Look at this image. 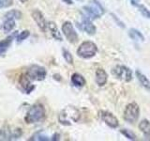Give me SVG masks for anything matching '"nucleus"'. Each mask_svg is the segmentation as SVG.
Instances as JSON below:
<instances>
[{"label":"nucleus","mask_w":150,"mask_h":141,"mask_svg":"<svg viewBox=\"0 0 150 141\" xmlns=\"http://www.w3.org/2000/svg\"><path fill=\"white\" fill-rule=\"evenodd\" d=\"M112 73L117 79L124 82H129L132 79V72H131V70L124 65H116L112 70Z\"/></svg>","instance_id":"0eeeda50"},{"label":"nucleus","mask_w":150,"mask_h":141,"mask_svg":"<svg viewBox=\"0 0 150 141\" xmlns=\"http://www.w3.org/2000/svg\"><path fill=\"white\" fill-rule=\"evenodd\" d=\"M29 140H37V141H48L49 138L48 136H46L44 135H42L41 133H37Z\"/></svg>","instance_id":"bb28decb"},{"label":"nucleus","mask_w":150,"mask_h":141,"mask_svg":"<svg viewBox=\"0 0 150 141\" xmlns=\"http://www.w3.org/2000/svg\"><path fill=\"white\" fill-rule=\"evenodd\" d=\"M48 28H49V30L51 32L52 36H53L56 41H62V35H61L60 31L58 30L57 26H56L55 23L49 22L48 23Z\"/></svg>","instance_id":"f3484780"},{"label":"nucleus","mask_w":150,"mask_h":141,"mask_svg":"<svg viewBox=\"0 0 150 141\" xmlns=\"http://www.w3.org/2000/svg\"><path fill=\"white\" fill-rule=\"evenodd\" d=\"M129 36L132 39L133 41H144V37L142 34V32H140L139 30L135 29V28H130L129 31Z\"/></svg>","instance_id":"aec40b11"},{"label":"nucleus","mask_w":150,"mask_h":141,"mask_svg":"<svg viewBox=\"0 0 150 141\" xmlns=\"http://www.w3.org/2000/svg\"><path fill=\"white\" fill-rule=\"evenodd\" d=\"M29 35H30V32L28 31V30H23V31L20 32L16 36V41H17V42H22L23 41L26 40L27 38L29 37Z\"/></svg>","instance_id":"393cba45"},{"label":"nucleus","mask_w":150,"mask_h":141,"mask_svg":"<svg viewBox=\"0 0 150 141\" xmlns=\"http://www.w3.org/2000/svg\"><path fill=\"white\" fill-rule=\"evenodd\" d=\"M31 16L33 18V20L37 24V26L40 27V29L41 31L45 32L47 27H48V24H47L46 19L43 14H42V12L39 11V9H34V11H32L31 12Z\"/></svg>","instance_id":"9d476101"},{"label":"nucleus","mask_w":150,"mask_h":141,"mask_svg":"<svg viewBox=\"0 0 150 141\" xmlns=\"http://www.w3.org/2000/svg\"><path fill=\"white\" fill-rule=\"evenodd\" d=\"M98 52V46L93 41H83L77 49V55L83 59L91 58L95 56Z\"/></svg>","instance_id":"7ed1b4c3"},{"label":"nucleus","mask_w":150,"mask_h":141,"mask_svg":"<svg viewBox=\"0 0 150 141\" xmlns=\"http://www.w3.org/2000/svg\"><path fill=\"white\" fill-rule=\"evenodd\" d=\"M15 26H16L15 20H12V19H6L2 25V28H3L4 32L8 33L15 28Z\"/></svg>","instance_id":"412c9836"},{"label":"nucleus","mask_w":150,"mask_h":141,"mask_svg":"<svg viewBox=\"0 0 150 141\" xmlns=\"http://www.w3.org/2000/svg\"><path fill=\"white\" fill-rule=\"evenodd\" d=\"M98 116L100 117V119L105 122V123L110 127V128L115 129L119 125V121L117 120V118L112 115L111 112L105 111V110H100L98 112Z\"/></svg>","instance_id":"1a4fd4ad"},{"label":"nucleus","mask_w":150,"mask_h":141,"mask_svg":"<svg viewBox=\"0 0 150 141\" xmlns=\"http://www.w3.org/2000/svg\"><path fill=\"white\" fill-rule=\"evenodd\" d=\"M12 5V0H0V9L8 8Z\"/></svg>","instance_id":"c85d7f7f"},{"label":"nucleus","mask_w":150,"mask_h":141,"mask_svg":"<svg viewBox=\"0 0 150 141\" xmlns=\"http://www.w3.org/2000/svg\"><path fill=\"white\" fill-rule=\"evenodd\" d=\"M107 73L103 69H98L96 70V83L98 86H104L107 82Z\"/></svg>","instance_id":"2eb2a0df"},{"label":"nucleus","mask_w":150,"mask_h":141,"mask_svg":"<svg viewBox=\"0 0 150 141\" xmlns=\"http://www.w3.org/2000/svg\"><path fill=\"white\" fill-rule=\"evenodd\" d=\"M139 130L142 132L145 139L150 140V121L148 120H143L140 122Z\"/></svg>","instance_id":"4468645a"},{"label":"nucleus","mask_w":150,"mask_h":141,"mask_svg":"<svg viewBox=\"0 0 150 141\" xmlns=\"http://www.w3.org/2000/svg\"><path fill=\"white\" fill-rule=\"evenodd\" d=\"M62 1L66 4H68V5H72L73 4V1L72 0H62Z\"/></svg>","instance_id":"7c9ffc66"},{"label":"nucleus","mask_w":150,"mask_h":141,"mask_svg":"<svg viewBox=\"0 0 150 141\" xmlns=\"http://www.w3.org/2000/svg\"><path fill=\"white\" fill-rule=\"evenodd\" d=\"M71 83L74 85L75 87L82 88L86 85V79H84V77L83 76V75L75 73L71 75Z\"/></svg>","instance_id":"6ab92c4d"},{"label":"nucleus","mask_w":150,"mask_h":141,"mask_svg":"<svg viewBox=\"0 0 150 141\" xmlns=\"http://www.w3.org/2000/svg\"><path fill=\"white\" fill-rule=\"evenodd\" d=\"M140 116V108L136 103H130L126 106L124 111V120L129 123L137 121Z\"/></svg>","instance_id":"423d86ee"},{"label":"nucleus","mask_w":150,"mask_h":141,"mask_svg":"<svg viewBox=\"0 0 150 141\" xmlns=\"http://www.w3.org/2000/svg\"><path fill=\"white\" fill-rule=\"evenodd\" d=\"M22 135H23V131L20 128L3 130V139L4 140H15V139L20 138Z\"/></svg>","instance_id":"f8f14e48"},{"label":"nucleus","mask_w":150,"mask_h":141,"mask_svg":"<svg viewBox=\"0 0 150 141\" xmlns=\"http://www.w3.org/2000/svg\"><path fill=\"white\" fill-rule=\"evenodd\" d=\"M0 139H3V130L0 129Z\"/></svg>","instance_id":"2f4dec72"},{"label":"nucleus","mask_w":150,"mask_h":141,"mask_svg":"<svg viewBox=\"0 0 150 141\" xmlns=\"http://www.w3.org/2000/svg\"><path fill=\"white\" fill-rule=\"evenodd\" d=\"M136 7L139 9V11L141 12V14H142L144 18L150 19V11L147 9L146 7H144V5H141V4H137V6Z\"/></svg>","instance_id":"b1692460"},{"label":"nucleus","mask_w":150,"mask_h":141,"mask_svg":"<svg viewBox=\"0 0 150 141\" xmlns=\"http://www.w3.org/2000/svg\"><path fill=\"white\" fill-rule=\"evenodd\" d=\"M136 77H137V79L139 80L140 84L142 85V86L146 89V90L150 91V81L148 80V78L145 76V75L144 73H142L140 72L139 70H136Z\"/></svg>","instance_id":"a211bd4d"},{"label":"nucleus","mask_w":150,"mask_h":141,"mask_svg":"<svg viewBox=\"0 0 150 141\" xmlns=\"http://www.w3.org/2000/svg\"><path fill=\"white\" fill-rule=\"evenodd\" d=\"M29 79L33 81H42L46 78L47 70L44 67L40 65H32L27 69L25 73Z\"/></svg>","instance_id":"39448f33"},{"label":"nucleus","mask_w":150,"mask_h":141,"mask_svg":"<svg viewBox=\"0 0 150 141\" xmlns=\"http://www.w3.org/2000/svg\"><path fill=\"white\" fill-rule=\"evenodd\" d=\"M52 140H59V135L58 134H54L53 135V138H52Z\"/></svg>","instance_id":"c756f323"},{"label":"nucleus","mask_w":150,"mask_h":141,"mask_svg":"<svg viewBox=\"0 0 150 141\" xmlns=\"http://www.w3.org/2000/svg\"><path fill=\"white\" fill-rule=\"evenodd\" d=\"M46 112L44 106L41 103H35L27 111L25 117V121L28 124L37 123V122H40L42 120H44Z\"/></svg>","instance_id":"f03ea898"},{"label":"nucleus","mask_w":150,"mask_h":141,"mask_svg":"<svg viewBox=\"0 0 150 141\" xmlns=\"http://www.w3.org/2000/svg\"><path fill=\"white\" fill-rule=\"evenodd\" d=\"M62 33L70 43H76L78 41V34L70 22L67 21L62 25Z\"/></svg>","instance_id":"6e6552de"},{"label":"nucleus","mask_w":150,"mask_h":141,"mask_svg":"<svg viewBox=\"0 0 150 141\" xmlns=\"http://www.w3.org/2000/svg\"><path fill=\"white\" fill-rule=\"evenodd\" d=\"M62 55H63L64 59L67 61L69 64H73V58H72V55L70 54L69 51L63 48L62 49Z\"/></svg>","instance_id":"5701e85b"},{"label":"nucleus","mask_w":150,"mask_h":141,"mask_svg":"<svg viewBox=\"0 0 150 141\" xmlns=\"http://www.w3.org/2000/svg\"><path fill=\"white\" fill-rule=\"evenodd\" d=\"M19 85L21 86L23 90L27 94L31 93L35 88V86L31 83V80L26 74H23L20 77V79H19Z\"/></svg>","instance_id":"ddd939ff"},{"label":"nucleus","mask_w":150,"mask_h":141,"mask_svg":"<svg viewBox=\"0 0 150 141\" xmlns=\"http://www.w3.org/2000/svg\"><path fill=\"white\" fill-rule=\"evenodd\" d=\"M80 118H81V114H80L79 110L76 107L69 105L66 106L64 109L59 113L58 116V120L59 123L65 126H69L72 123L78 122Z\"/></svg>","instance_id":"f257e3e1"},{"label":"nucleus","mask_w":150,"mask_h":141,"mask_svg":"<svg viewBox=\"0 0 150 141\" xmlns=\"http://www.w3.org/2000/svg\"><path fill=\"white\" fill-rule=\"evenodd\" d=\"M83 11L86 12V15L90 19H98L105 13V9L98 0H92L90 4L84 6Z\"/></svg>","instance_id":"20e7f679"},{"label":"nucleus","mask_w":150,"mask_h":141,"mask_svg":"<svg viewBox=\"0 0 150 141\" xmlns=\"http://www.w3.org/2000/svg\"><path fill=\"white\" fill-rule=\"evenodd\" d=\"M13 39H14V34L8 37L7 39H5V40L0 41V56H2L8 51V49L9 48V46H11V44Z\"/></svg>","instance_id":"dca6fc26"},{"label":"nucleus","mask_w":150,"mask_h":141,"mask_svg":"<svg viewBox=\"0 0 150 141\" xmlns=\"http://www.w3.org/2000/svg\"><path fill=\"white\" fill-rule=\"evenodd\" d=\"M120 133L123 135L125 137H127V138L129 139V140H135L136 139L135 135L132 133V132H130L128 129H122V130H120Z\"/></svg>","instance_id":"a878e982"},{"label":"nucleus","mask_w":150,"mask_h":141,"mask_svg":"<svg viewBox=\"0 0 150 141\" xmlns=\"http://www.w3.org/2000/svg\"><path fill=\"white\" fill-rule=\"evenodd\" d=\"M19 1L22 2V3H25V2L27 1V0H19Z\"/></svg>","instance_id":"473e14b6"},{"label":"nucleus","mask_w":150,"mask_h":141,"mask_svg":"<svg viewBox=\"0 0 150 141\" xmlns=\"http://www.w3.org/2000/svg\"><path fill=\"white\" fill-rule=\"evenodd\" d=\"M111 16L112 17V19H114V20L115 21V23L117 24V25H118V26H120L121 28H125L126 27V26H125V24L122 22V21H120L119 20V18L117 17L116 15H115L114 13H111Z\"/></svg>","instance_id":"cd10ccee"},{"label":"nucleus","mask_w":150,"mask_h":141,"mask_svg":"<svg viewBox=\"0 0 150 141\" xmlns=\"http://www.w3.org/2000/svg\"><path fill=\"white\" fill-rule=\"evenodd\" d=\"M80 28L83 29V31H86L88 35H95L96 34V31H97V28L96 26L93 25V23L91 22L90 18H89L87 15H83L82 17V24L79 25Z\"/></svg>","instance_id":"9b49d317"},{"label":"nucleus","mask_w":150,"mask_h":141,"mask_svg":"<svg viewBox=\"0 0 150 141\" xmlns=\"http://www.w3.org/2000/svg\"><path fill=\"white\" fill-rule=\"evenodd\" d=\"M4 17L6 19H12V20H19L22 17V12L18 9H11L5 13Z\"/></svg>","instance_id":"4be33fe9"}]
</instances>
